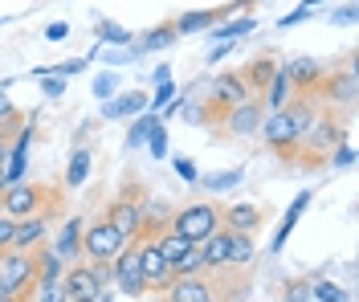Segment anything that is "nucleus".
<instances>
[{
  "label": "nucleus",
  "instance_id": "nucleus-1",
  "mask_svg": "<svg viewBox=\"0 0 359 302\" xmlns=\"http://www.w3.org/2000/svg\"><path fill=\"white\" fill-rule=\"evenodd\" d=\"M314 118H318V94H298L290 107H282V111H266L262 127H257V135L266 139L269 151H278L286 163H294V151H298L302 135L311 131Z\"/></svg>",
  "mask_w": 359,
  "mask_h": 302
},
{
  "label": "nucleus",
  "instance_id": "nucleus-2",
  "mask_svg": "<svg viewBox=\"0 0 359 302\" xmlns=\"http://www.w3.org/2000/svg\"><path fill=\"white\" fill-rule=\"evenodd\" d=\"M49 205H62V188H45V184H33V180H21V184H8L0 192V212L8 221L37 217Z\"/></svg>",
  "mask_w": 359,
  "mask_h": 302
},
{
  "label": "nucleus",
  "instance_id": "nucleus-3",
  "mask_svg": "<svg viewBox=\"0 0 359 302\" xmlns=\"http://www.w3.org/2000/svg\"><path fill=\"white\" fill-rule=\"evenodd\" d=\"M343 139H347L343 123H339V118H331V115H318L311 123V131L302 135L298 151H294V160L306 163V167H318V163H327V156H331Z\"/></svg>",
  "mask_w": 359,
  "mask_h": 302
},
{
  "label": "nucleus",
  "instance_id": "nucleus-4",
  "mask_svg": "<svg viewBox=\"0 0 359 302\" xmlns=\"http://www.w3.org/2000/svg\"><path fill=\"white\" fill-rule=\"evenodd\" d=\"M221 229V205L212 200H192V205H180L176 217H172V233L188 237L192 245H201L208 233Z\"/></svg>",
  "mask_w": 359,
  "mask_h": 302
},
{
  "label": "nucleus",
  "instance_id": "nucleus-5",
  "mask_svg": "<svg viewBox=\"0 0 359 302\" xmlns=\"http://www.w3.org/2000/svg\"><path fill=\"white\" fill-rule=\"evenodd\" d=\"M127 245H131V241L107 221V212L94 217L86 229H82V261H114Z\"/></svg>",
  "mask_w": 359,
  "mask_h": 302
},
{
  "label": "nucleus",
  "instance_id": "nucleus-6",
  "mask_svg": "<svg viewBox=\"0 0 359 302\" xmlns=\"http://www.w3.org/2000/svg\"><path fill=\"white\" fill-rule=\"evenodd\" d=\"M107 221L123 233L127 241H139L143 237V188L127 184L111 205H107Z\"/></svg>",
  "mask_w": 359,
  "mask_h": 302
},
{
  "label": "nucleus",
  "instance_id": "nucleus-7",
  "mask_svg": "<svg viewBox=\"0 0 359 302\" xmlns=\"http://www.w3.org/2000/svg\"><path fill=\"white\" fill-rule=\"evenodd\" d=\"M249 90L245 82H241V74H217L212 82H208V98H204V123H221V115H229L237 102H245Z\"/></svg>",
  "mask_w": 359,
  "mask_h": 302
},
{
  "label": "nucleus",
  "instance_id": "nucleus-8",
  "mask_svg": "<svg viewBox=\"0 0 359 302\" xmlns=\"http://www.w3.org/2000/svg\"><path fill=\"white\" fill-rule=\"evenodd\" d=\"M0 282H4V290H8V294L29 298V294H33V286H37V261H33V254L4 249V254H0Z\"/></svg>",
  "mask_w": 359,
  "mask_h": 302
},
{
  "label": "nucleus",
  "instance_id": "nucleus-9",
  "mask_svg": "<svg viewBox=\"0 0 359 302\" xmlns=\"http://www.w3.org/2000/svg\"><path fill=\"white\" fill-rule=\"evenodd\" d=\"M139 270H143V282H147V294H163L176 282L172 261H163V254L156 249L151 237H139Z\"/></svg>",
  "mask_w": 359,
  "mask_h": 302
},
{
  "label": "nucleus",
  "instance_id": "nucleus-10",
  "mask_svg": "<svg viewBox=\"0 0 359 302\" xmlns=\"http://www.w3.org/2000/svg\"><path fill=\"white\" fill-rule=\"evenodd\" d=\"M262 118H266V102L257 98V94H249L245 102H237L229 115H221V127L224 135H237V139H245V135H257V127H262Z\"/></svg>",
  "mask_w": 359,
  "mask_h": 302
},
{
  "label": "nucleus",
  "instance_id": "nucleus-11",
  "mask_svg": "<svg viewBox=\"0 0 359 302\" xmlns=\"http://www.w3.org/2000/svg\"><path fill=\"white\" fill-rule=\"evenodd\" d=\"M53 212H57V205H49V209H41L37 217H25V221H17V233H13V249H21V254H37L41 245H49V221H53Z\"/></svg>",
  "mask_w": 359,
  "mask_h": 302
},
{
  "label": "nucleus",
  "instance_id": "nucleus-12",
  "mask_svg": "<svg viewBox=\"0 0 359 302\" xmlns=\"http://www.w3.org/2000/svg\"><path fill=\"white\" fill-rule=\"evenodd\" d=\"M355 53H347V62H343V70H327V82L318 86V98H327V102H339V107H355Z\"/></svg>",
  "mask_w": 359,
  "mask_h": 302
},
{
  "label": "nucleus",
  "instance_id": "nucleus-13",
  "mask_svg": "<svg viewBox=\"0 0 359 302\" xmlns=\"http://www.w3.org/2000/svg\"><path fill=\"white\" fill-rule=\"evenodd\" d=\"M282 74L290 78L294 94H318V86L327 82V62H318V57H290V62H282Z\"/></svg>",
  "mask_w": 359,
  "mask_h": 302
},
{
  "label": "nucleus",
  "instance_id": "nucleus-14",
  "mask_svg": "<svg viewBox=\"0 0 359 302\" xmlns=\"http://www.w3.org/2000/svg\"><path fill=\"white\" fill-rule=\"evenodd\" d=\"M114 270V282H118V290L127 294V298H139V294H147V282H143V270H139V241H131L123 254L111 261Z\"/></svg>",
  "mask_w": 359,
  "mask_h": 302
},
{
  "label": "nucleus",
  "instance_id": "nucleus-15",
  "mask_svg": "<svg viewBox=\"0 0 359 302\" xmlns=\"http://www.w3.org/2000/svg\"><path fill=\"white\" fill-rule=\"evenodd\" d=\"M163 302H221L217 298V282L212 274H196V278H176L163 294Z\"/></svg>",
  "mask_w": 359,
  "mask_h": 302
},
{
  "label": "nucleus",
  "instance_id": "nucleus-16",
  "mask_svg": "<svg viewBox=\"0 0 359 302\" xmlns=\"http://www.w3.org/2000/svg\"><path fill=\"white\" fill-rule=\"evenodd\" d=\"M82 229H86V221H78V217H69V221H62L57 229L49 233V249L62 257L66 266H74V261H82Z\"/></svg>",
  "mask_w": 359,
  "mask_h": 302
},
{
  "label": "nucleus",
  "instance_id": "nucleus-17",
  "mask_svg": "<svg viewBox=\"0 0 359 302\" xmlns=\"http://www.w3.org/2000/svg\"><path fill=\"white\" fill-rule=\"evenodd\" d=\"M62 290H66V298H98L102 282H98L90 261H74L66 270V278H62Z\"/></svg>",
  "mask_w": 359,
  "mask_h": 302
},
{
  "label": "nucleus",
  "instance_id": "nucleus-18",
  "mask_svg": "<svg viewBox=\"0 0 359 302\" xmlns=\"http://www.w3.org/2000/svg\"><path fill=\"white\" fill-rule=\"evenodd\" d=\"M237 74H241V82H245V90L262 98V94H266V86H269V78L278 74V57H273V53H257V57L249 62L245 70H237Z\"/></svg>",
  "mask_w": 359,
  "mask_h": 302
},
{
  "label": "nucleus",
  "instance_id": "nucleus-19",
  "mask_svg": "<svg viewBox=\"0 0 359 302\" xmlns=\"http://www.w3.org/2000/svg\"><path fill=\"white\" fill-rule=\"evenodd\" d=\"M221 225L233 233H257L262 229V209L257 205H221Z\"/></svg>",
  "mask_w": 359,
  "mask_h": 302
},
{
  "label": "nucleus",
  "instance_id": "nucleus-20",
  "mask_svg": "<svg viewBox=\"0 0 359 302\" xmlns=\"http://www.w3.org/2000/svg\"><path fill=\"white\" fill-rule=\"evenodd\" d=\"M221 17H229L221 8H204V13H184V17H176L172 21V29H176V37H188V33H204V29H212V25H221Z\"/></svg>",
  "mask_w": 359,
  "mask_h": 302
},
{
  "label": "nucleus",
  "instance_id": "nucleus-21",
  "mask_svg": "<svg viewBox=\"0 0 359 302\" xmlns=\"http://www.w3.org/2000/svg\"><path fill=\"white\" fill-rule=\"evenodd\" d=\"M253 257H257L253 233H233L229 229V257H224V266H229V270H245V266H253Z\"/></svg>",
  "mask_w": 359,
  "mask_h": 302
},
{
  "label": "nucleus",
  "instance_id": "nucleus-22",
  "mask_svg": "<svg viewBox=\"0 0 359 302\" xmlns=\"http://www.w3.org/2000/svg\"><path fill=\"white\" fill-rule=\"evenodd\" d=\"M201 257H204V274H212V270L224 266V257H229V229L224 225L201 241Z\"/></svg>",
  "mask_w": 359,
  "mask_h": 302
},
{
  "label": "nucleus",
  "instance_id": "nucleus-23",
  "mask_svg": "<svg viewBox=\"0 0 359 302\" xmlns=\"http://www.w3.org/2000/svg\"><path fill=\"white\" fill-rule=\"evenodd\" d=\"M33 261H37V286H53V282L66 278V270H69L66 261L49 249V245H41V249L33 254Z\"/></svg>",
  "mask_w": 359,
  "mask_h": 302
},
{
  "label": "nucleus",
  "instance_id": "nucleus-24",
  "mask_svg": "<svg viewBox=\"0 0 359 302\" xmlns=\"http://www.w3.org/2000/svg\"><path fill=\"white\" fill-rule=\"evenodd\" d=\"M294 98V86H290V78L282 74V62H278V74L269 78V86H266V94H262V102H266V111H282V107H290Z\"/></svg>",
  "mask_w": 359,
  "mask_h": 302
},
{
  "label": "nucleus",
  "instance_id": "nucleus-25",
  "mask_svg": "<svg viewBox=\"0 0 359 302\" xmlns=\"http://www.w3.org/2000/svg\"><path fill=\"white\" fill-rule=\"evenodd\" d=\"M172 41H176V29H172V21H163V25H156V29H147L131 53L139 57V53H151V49H168Z\"/></svg>",
  "mask_w": 359,
  "mask_h": 302
},
{
  "label": "nucleus",
  "instance_id": "nucleus-26",
  "mask_svg": "<svg viewBox=\"0 0 359 302\" xmlns=\"http://www.w3.org/2000/svg\"><path fill=\"white\" fill-rule=\"evenodd\" d=\"M147 98L143 94H118L111 107H102V118H127V115H143Z\"/></svg>",
  "mask_w": 359,
  "mask_h": 302
},
{
  "label": "nucleus",
  "instance_id": "nucleus-27",
  "mask_svg": "<svg viewBox=\"0 0 359 302\" xmlns=\"http://www.w3.org/2000/svg\"><path fill=\"white\" fill-rule=\"evenodd\" d=\"M151 241H156V249L163 254V261H180V257L192 249V241H188V237H180V233H172V229H163L159 237H151Z\"/></svg>",
  "mask_w": 359,
  "mask_h": 302
},
{
  "label": "nucleus",
  "instance_id": "nucleus-28",
  "mask_svg": "<svg viewBox=\"0 0 359 302\" xmlns=\"http://www.w3.org/2000/svg\"><path fill=\"white\" fill-rule=\"evenodd\" d=\"M90 163H94V151H90V147H78V151L69 156V172H66V184H69V188L86 184V176H90Z\"/></svg>",
  "mask_w": 359,
  "mask_h": 302
},
{
  "label": "nucleus",
  "instance_id": "nucleus-29",
  "mask_svg": "<svg viewBox=\"0 0 359 302\" xmlns=\"http://www.w3.org/2000/svg\"><path fill=\"white\" fill-rule=\"evenodd\" d=\"M172 274H176V278H196V274H204L201 245H192V249H188V254L180 257V261H172Z\"/></svg>",
  "mask_w": 359,
  "mask_h": 302
},
{
  "label": "nucleus",
  "instance_id": "nucleus-30",
  "mask_svg": "<svg viewBox=\"0 0 359 302\" xmlns=\"http://www.w3.org/2000/svg\"><path fill=\"white\" fill-rule=\"evenodd\" d=\"M306 200H311V192H302L298 200H294L290 209H286V217H282V229H278V237H273V249H282L286 245V237H290V229H294V221L302 217V209H306Z\"/></svg>",
  "mask_w": 359,
  "mask_h": 302
},
{
  "label": "nucleus",
  "instance_id": "nucleus-31",
  "mask_svg": "<svg viewBox=\"0 0 359 302\" xmlns=\"http://www.w3.org/2000/svg\"><path fill=\"white\" fill-rule=\"evenodd\" d=\"M245 33H253V17H241V21H229V25H212V37H217V41L245 37Z\"/></svg>",
  "mask_w": 359,
  "mask_h": 302
},
{
  "label": "nucleus",
  "instance_id": "nucleus-32",
  "mask_svg": "<svg viewBox=\"0 0 359 302\" xmlns=\"http://www.w3.org/2000/svg\"><path fill=\"white\" fill-rule=\"evenodd\" d=\"M311 294L318 302H347V290H343V286H335V282H314Z\"/></svg>",
  "mask_w": 359,
  "mask_h": 302
},
{
  "label": "nucleus",
  "instance_id": "nucleus-33",
  "mask_svg": "<svg viewBox=\"0 0 359 302\" xmlns=\"http://www.w3.org/2000/svg\"><path fill=\"white\" fill-rule=\"evenodd\" d=\"M156 127H159V118H156V115H143V118H139V123L131 127V135H127V143H131V147H139V143H147V135H151Z\"/></svg>",
  "mask_w": 359,
  "mask_h": 302
},
{
  "label": "nucleus",
  "instance_id": "nucleus-34",
  "mask_svg": "<svg viewBox=\"0 0 359 302\" xmlns=\"http://www.w3.org/2000/svg\"><path fill=\"white\" fill-rule=\"evenodd\" d=\"M29 302H69V298H66V290H62V282H53V286H33Z\"/></svg>",
  "mask_w": 359,
  "mask_h": 302
},
{
  "label": "nucleus",
  "instance_id": "nucleus-35",
  "mask_svg": "<svg viewBox=\"0 0 359 302\" xmlns=\"http://www.w3.org/2000/svg\"><path fill=\"white\" fill-rule=\"evenodd\" d=\"M98 37L111 41V46H127V41H135L127 29H118V25H111V21H98Z\"/></svg>",
  "mask_w": 359,
  "mask_h": 302
},
{
  "label": "nucleus",
  "instance_id": "nucleus-36",
  "mask_svg": "<svg viewBox=\"0 0 359 302\" xmlns=\"http://www.w3.org/2000/svg\"><path fill=\"white\" fill-rule=\"evenodd\" d=\"M351 160H355V151H351V143L343 139L335 147V151H331V156H327V163H331V172H343V167H351Z\"/></svg>",
  "mask_w": 359,
  "mask_h": 302
},
{
  "label": "nucleus",
  "instance_id": "nucleus-37",
  "mask_svg": "<svg viewBox=\"0 0 359 302\" xmlns=\"http://www.w3.org/2000/svg\"><path fill=\"white\" fill-rule=\"evenodd\" d=\"M233 184H241V172H224V176H208L204 180L208 192H221V188H233Z\"/></svg>",
  "mask_w": 359,
  "mask_h": 302
},
{
  "label": "nucleus",
  "instance_id": "nucleus-38",
  "mask_svg": "<svg viewBox=\"0 0 359 302\" xmlns=\"http://www.w3.org/2000/svg\"><path fill=\"white\" fill-rule=\"evenodd\" d=\"M13 233H17V221L0 217V254H4V249H13Z\"/></svg>",
  "mask_w": 359,
  "mask_h": 302
},
{
  "label": "nucleus",
  "instance_id": "nucleus-39",
  "mask_svg": "<svg viewBox=\"0 0 359 302\" xmlns=\"http://www.w3.org/2000/svg\"><path fill=\"white\" fill-rule=\"evenodd\" d=\"M311 298V286H306V282H290V286H286V302H306Z\"/></svg>",
  "mask_w": 359,
  "mask_h": 302
},
{
  "label": "nucleus",
  "instance_id": "nucleus-40",
  "mask_svg": "<svg viewBox=\"0 0 359 302\" xmlns=\"http://www.w3.org/2000/svg\"><path fill=\"white\" fill-rule=\"evenodd\" d=\"M172 94H176V86H172V82H163V86H159V94H156V111H168Z\"/></svg>",
  "mask_w": 359,
  "mask_h": 302
},
{
  "label": "nucleus",
  "instance_id": "nucleus-41",
  "mask_svg": "<svg viewBox=\"0 0 359 302\" xmlns=\"http://www.w3.org/2000/svg\"><path fill=\"white\" fill-rule=\"evenodd\" d=\"M147 139H151V156H156V160H163V139H168V135H163V127H156Z\"/></svg>",
  "mask_w": 359,
  "mask_h": 302
},
{
  "label": "nucleus",
  "instance_id": "nucleus-42",
  "mask_svg": "<svg viewBox=\"0 0 359 302\" xmlns=\"http://www.w3.org/2000/svg\"><path fill=\"white\" fill-rule=\"evenodd\" d=\"M0 123H17V111H13V102H8L4 90H0Z\"/></svg>",
  "mask_w": 359,
  "mask_h": 302
},
{
  "label": "nucleus",
  "instance_id": "nucleus-43",
  "mask_svg": "<svg viewBox=\"0 0 359 302\" xmlns=\"http://www.w3.org/2000/svg\"><path fill=\"white\" fill-rule=\"evenodd\" d=\"M331 25H355V4H347V8H339L335 17H331Z\"/></svg>",
  "mask_w": 359,
  "mask_h": 302
},
{
  "label": "nucleus",
  "instance_id": "nucleus-44",
  "mask_svg": "<svg viewBox=\"0 0 359 302\" xmlns=\"http://www.w3.org/2000/svg\"><path fill=\"white\" fill-rule=\"evenodd\" d=\"M66 33H69V25H62V21H53L49 29H45V37H49V41H57V37H66Z\"/></svg>",
  "mask_w": 359,
  "mask_h": 302
},
{
  "label": "nucleus",
  "instance_id": "nucleus-45",
  "mask_svg": "<svg viewBox=\"0 0 359 302\" xmlns=\"http://www.w3.org/2000/svg\"><path fill=\"white\" fill-rule=\"evenodd\" d=\"M176 167H180V176H184V180H196V167H192V160H176Z\"/></svg>",
  "mask_w": 359,
  "mask_h": 302
},
{
  "label": "nucleus",
  "instance_id": "nucleus-46",
  "mask_svg": "<svg viewBox=\"0 0 359 302\" xmlns=\"http://www.w3.org/2000/svg\"><path fill=\"white\" fill-rule=\"evenodd\" d=\"M82 66H86V62H66V66H57V74H62V78H69V74H78Z\"/></svg>",
  "mask_w": 359,
  "mask_h": 302
},
{
  "label": "nucleus",
  "instance_id": "nucleus-47",
  "mask_svg": "<svg viewBox=\"0 0 359 302\" xmlns=\"http://www.w3.org/2000/svg\"><path fill=\"white\" fill-rule=\"evenodd\" d=\"M151 82H159V86H163V82H172V70H168V66H159V70L151 74Z\"/></svg>",
  "mask_w": 359,
  "mask_h": 302
},
{
  "label": "nucleus",
  "instance_id": "nucleus-48",
  "mask_svg": "<svg viewBox=\"0 0 359 302\" xmlns=\"http://www.w3.org/2000/svg\"><path fill=\"white\" fill-rule=\"evenodd\" d=\"M45 94H49V98H53V94H62V78H49V82H45Z\"/></svg>",
  "mask_w": 359,
  "mask_h": 302
},
{
  "label": "nucleus",
  "instance_id": "nucleus-49",
  "mask_svg": "<svg viewBox=\"0 0 359 302\" xmlns=\"http://www.w3.org/2000/svg\"><path fill=\"white\" fill-rule=\"evenodd\" d=\"M94 94H111V78H98L94 82Z\"/></svg>",
  "mask_w": 359,
  "mask_h": 302
},
{
  "label": "nucleus",
  "instance_id": "nucleus-50",
  "mask_svg": "<svg viewBox=\"0 0 359 302\" xmlns=\"http://www.w3.org/2000/svg\"><path fill=\"white\" fill-rule=\"evenodd\" d=\"M4 163H8V139L0 135V167H4Z\"/></svg>",
  "mask_w": 359,
  "mask_h": 302
},
{
  "label": "nucleus",
  "instance_id": "nucleus-51",
  "mask_svg": "<svg viewBox=\"0 0 359 302\" xmlns=\"http://www.w3.org/2000/svg\"><path fill=\"white\" fill-rule=\"evenodd\" d=\"M0 302H29V298H21V294H0Z\"/></svg>",
  "mask_w": 359,
  "mask_h": 302
},
{
  "label": "nucleus",
  "instance_id": "nucleus-52",
  "mask_svg": "<svg viewBox=\"0 0 359 302\" xmlns=\"http://www.w3.org/2000/svg\"><path fill=\"white\" fill-rule=\"evenodd\" d=\"M69 302H107V294H98V298H69Z\"/></svg>",
  "mask_w": 359,
  "mask_h": 302
},
{
  "label": "nucleus",
  "instance_id": "nucleus-53",
  "mask_svg": "<svg viewBox=\"0 0 359 302\" xmlns=\"http://www.w3.org/2000/svg\"><path fill=\"white\" fill-rule=\"evenodd\" d=\"M4 188H8V180H4V167H0V192H4Z\"/></svg>",
  "mask_w": 359,
  "mask_h": 302
},
{
  "label": "nucleus",
  "instance_id": "nucleus-54",
  "mask_svg": "<svg viewBox=\"0 0 359 302\" xmlns=\"http://www.w3.org/2000/svg\"><path fill=\"white\" fill-rule=\"evenodd\" d=\"M0 217H4V212H0Z\"/></svg>",
  "mask_w": 359,
  "mask_h": 302
}]
</instances>
